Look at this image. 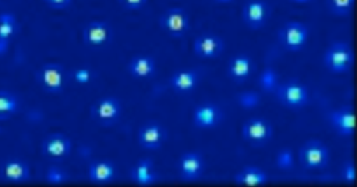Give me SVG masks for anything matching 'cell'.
Masks as SVG:
<instances>
[{
    "mask_svg": "<svg viewBox=\"0 0 357 187\" xmlns=\"http://www.w3.org/2000/svg\"><path fill=\"white\" fill-rule=\"evenodd\" d=\"M225 119V113L219 105L204 102L192 112V124L199 130H211L218 127Z\"/></svg>",
    "mask_w": 357,
    "mask_h": 187,
    "instance_id": "cell-12",
    "label": "cell"
},
{
    "mask_svg": "<svg viewBox=\"0 0 357 187\" xmlns=\"http://www.w3.org/2000/svg\"><path fill=\"white\" fill-rule=\"evenodd\" d=\"M167 138V130L156 120H148L138 128L137 140L141 148L146 151L159 149Z\"/></svg>",
    "mask_w": 357,
    "mask_h": 187,
    "instance_id": "cell-11",
    "label": "cell"
},
{
    "mask_svg": "<svg viewBox=\"0 0 357 187\" xmlns=\"http://www.w3.org/2000/svg\"><path fill=\"white\" fill-rule=\"evenodd\" d=\"M290 1L298 3V4H304V3H308V1H311V0H290Z\"/></svg>",
    "mask_w": 357,
    "mask_h": 187,
    "instance_id": "cell-36",
    "label": "cell"
},
{
    "mask_svg": "<svg viewBox=\"0 0 357 187\" xmlns=\"http://www.w3.org/2000/svg\"><path fill=\"white\" fill-rule=\"evenodd\" d=\"M340 179L344 183H354L356 179V167H354V162L353 160H347L340 167Z\"/></svg>",
    "mask_w": 357,
    "mask_h": 187,
    "instance_id": "cell-32",
    "label": "cell"
},
{
    "mask_svg": "<svg viewBox=\"0 0 357 187\" xmlns=\"http://www.w3.org/2000/svg\"><path fill=\"white\" fill-rule=\"evenodd\" d=\"M130 179L138 186H152L159 181V173L151 159H141L130 169Z\"/></svg>",
    "mask_w": 357,
    "mask_h": 187,
    "instance_id": "cell-20",
    "label": "cell"
},
{
    "mask_svg": "<svg viewBox=\"0 0 357 187\" xmlns=\"http://www.w3.org/2000/svg\"><path fill=\"white\" fill-rule=\"evenodd\" d=\"M273 95L283 106L290 109H301L310 102L308 88L297 80L279 82Z\"/></svg>",
    "mask_w": 357,
    "mask_h": 187,
    "instance_id": "cell-3",
    "label": "cell"
},
{
    "mask_svg": "<svg viewBox=\"0 0 357 187\" xmlns=\"http://www.w3.org/2000/svg\"><path fill=\"white\" fill-rule=\"evenodd\" d=\"M117 3H119L120 7H123L124 10L134 11V10H139V8L145 7L146 3H148V0H117Z\"/></svg>",
    "mask_w": 357,
    "mask_h": 187,
    "instance_id": "cell-33",
    "label": "cell"
},
{
    "mask_svg": "<svg viewBox=\"0 0 357 187\" xmlns=\"http://www.w3.org/2000/svg\"><path fill=\"white\" fill-rule=\"evenodd\" d=\"M20 32V22L13 13L0 14V39L10 40Z\"/></svg>",
    "mask_w": 357,
    "mask_h": 187,
    "instance_id": "cell-25",
    "label": "cell"
},
{
    "mask_svg": "<svg viewBox=\"0 0 357 187\" xmlns=\"http://www.w3.org/2000/svg\"><path fill=\"white\" fill-rule=\"evenodd\" d=\"M0 179L6 183L21 184L31 179V166L20 158H8L0 163Z\"/></svg>",
    "mask_w": 357,
    "mask_h": 187,
    "instance_id": "cell-15",
    "label": "cell"
},
{
    "mask_svg": "<svg viewBox=\"0 0 357 187\" xmlns=\"http://www.w3.org/2000/svg\"><path fill=\"white\" fill-rule=\"evenodd\" d=\"M92 77H93V73H92V70H91L89 67H86V66L77 67V68H74V70L71 71V78H73V81L77 82V84H79V85H85V84L91 82Z\"/></svg>",
    "mask_w": 357,
    "mask_h": 187,
    "instance_id": "cell-30",
    "label": "cell"
},
{
    "mask_svg": "<svg viewBox=\"0 0 357 187\" xmlns=\"http://www.w3.org/2000/svg\"><path fill=\"white\" fill-rule=\"evenodd\" d=\"M298 160L308 170L325 169L329 163V149L321 140H308L298 149Z\"/></svg>",
    "mask_w": 357,
    "mask_h": 187,
    "instance_id": "cell-5",
    "label": "cell"
},
{
    "mask_svg": "<svg viewBox=\"0 0 357 187\" xmlns=\"http://www.w3.org/2000/svg\"><path fill=\"white\" fill-rule=\"evenodd\" d=\"M254 70V61L251 56L245 53H238L233 56L227 63V75L234 82H244Z\"/></svg>",
    "mask_w": 357,
    "mask_h": 187,
    "instance_id": "cell-19",
    "label": "cell"
},
{
    "mask_svg": "<svg viewBox=\"0 0 357 187\" xmlns=\"http://www.w3.org/2000/svg\"><path fill=\"white\" fill-rule=\"evenodd\" d=\"M20 99L14 92L8 89H0V121L15 116L20 112Z\"/></svg>",
    "mask_w": 357,
    "mask_h": 187,
    "instance_id": "cell-24",
    "label": "cell"
},
{
    "mask_svg": "<svg viewBox=\"0 0 357 187\" xmlns=\"http://www.w3.org/2000/svg\"><path fill=\"white\" fill-rule=\"evenodd\" d=\"M328 10L337 17H346L351 13L354 0H326Z\"/></svg>",
    "mask_w": 357,
    "mask_h": 187,
    "instance_id": "cell-28",
    "label": "cell"
},
{
    "mask_svg": "<svg viewBox=\"0 0 357 187\" xmlns=\"http://www.w3.org/2000/svg\"><path fill=\"white\" fill-rule=\"evenodd\" d=\"M45 180L49 184L60 186V184H64L70 180V174L66 169H63L60 166H56V165H52L45 172Z\"/></svg>",
    "mask_w": 357,
    "mask_h": 187,
    "instance_id": "cell-27",
    "label": "cell"
},
{
    "mask_svg": "<svg viewBox=\"0 0 357 187\" xmlns=\"http://www.w3.org/2000/svg\"><path fill=\"white\" fill-rule=\"evenodd\" d=\"M205 170L204 156L197 151H188L180 155L177 160L178 177L184 181L198 180Z\"/></svg>",
    "mask_w": 357,
    "mask_h": 187,
    "instance_id": "cell-13",
    "label": "cell"
},
{
    "mask_svg": "<svg viewBox=\"0 0 357 187\" xmlns=\"http://www.w3.org/2000/svg\"><path fill=\"white\" fill-rule=\"evenodd\" d=\"M113 39V27L105 20H91L82 28V42L92 49H99Z\"/></svg>",
    "mask_w": 357,
    "mask_h": 187,
    "instance_id": "cell-10",
    "label": "cell"
},
{
    "mask_svg": "<svg viewBox=\"0 0 357 187\" xmlns=\"http://www.w3.org/2000/svg\"><path fill=\"white\" fill-rule=\"evenodd\" d=\"M279 84V75L275 68L265 67L258 75V85L264 92L273 94Z\"/></svg>",
    "mask_w": 357,
    "mask_h": 187,
    "instance_id": "cell-26",
    "label": "cell"
},
{
    "mask_svg": "<svg viewBox=\"0 0 357 187\" xmlns=\"http://www.w3.org/2000/svg\"><path fill=\"white\" fill-rule=\"evenodd\" d=\"M213 1H216V3H231L233 0H213Z\"/></svg>",
    "mask_w": 357,
    "mask_h": 187,
    "instance_id": "cell-37",
    "label": "cell"
},
{
    "mask_svg": "<svg viewBox=\"0 0 357 187\" xmlns=\"http://www.w3.org/2000/svg\"><path fill=\"white\" fill-rule=\"evenodd\" d=\"M121 102L116 96H102L91 106L92 119L103 126H113L121 116Z\"/></svg>",
    "mask_w": 357,
    "mask_h": 187,
    "instance_id": "cell-9",
    "label": "cell"
},
{
    "mask_svg": "<svg viewBox=\"0 0 357 187\" xmlns=\"http://www.w3.org/2000/svg\"><path fill=\"white\" fill-rule=\"evenodd\" d=\"M67 80L68 73L64 66L57 61H46L35 70V81L38 87L50 95L61 94Z\"/></svg>",
    "mask_w": 357,
    "mask_h": 187,
    "instance_id": "cell-1",
    "label": "cell"
},
{
    "mask_svg": "<svg viewBox=\"0 0 357 187\" xmlns=\"http://www.w3.org/2000/svg\"><path fill=\"white\" fill-rule=\"evenodd\" d=\"M10 40H4V39H0V57H3L8 49H10Z\"/></svg>",
    "mask_w": 357,
    "mask_h": 187,
    "instance_id": "cell-35",
    "label": "cell"
},
{
    "mask_svg": "<svg viewBox=\"0 0 357 187\" xmlns=\"http://www.w3.org/2000/svg\"><path fill=\"white\" fill-rule=\"evenodd\" d=\"M73 142L64 133H50L40 142V154L52 160L61 162L71 154Z\"/></svg>",
    "mask_w": 357,
    "mask_h": 187,
    "instance_id": "cell-8",
    "label": "cell"
},
{
    "mask_svg": "<svg viewBox=\"0 0 357 187\" xmlns=\"http://www.w3.org/2000/svg\"><path fill=\"white\" fill-rule=\"evenodd\" d=\"M116 167L110 160H95L88 166V177L92 183L106 184L113 181Z\"/></svg>",
    "mask_w": 357,
    "mask_h": 187,
    "instance_id": "cell-23",
    "label": "cell"
},
{
    "mask_svg": "<svg viewBox=\"0 0 357 187\" xmlns=\"http://www.w3.org/2000/svg\"><path fill=\"white\" fill-rule=\"evenodd\" d=\"M234 183L240 184V186H247V187H255V186H264L269 181V176L268 173L258 167V166H244L241 167L233 177Z\"/></svg>",
    "mask_w": 357,
    "mask_h": 187,
    "instance_id": "cell-21",
    "label": "cell"
},
{
    "mask_svg": "<svg viewBox=\"0 0 357 187\" xmlns=\"http://www.w3.org/2000/svg\"><path fill=\"white\" fill-rule=\"evenodd\" d=\"M241 137L251 147H264L273 137V127L269 120L254 116L247 119L241 126Z\"/></svg>",
    "mask_w": 357,
    "mask_h": 187,
    "instance_id": "cell-6",
    "label": "cell"
},
{
    "mask_svg": "<svg viewBox=\"0 0 357 187\" xmlns=\"http://www.w3.org/2000/svg\"><path fill=\"white\" fill-rule=\"evenodd\" d=\"M236 100L244 109H254L261 103V94L257 91H243L236 96Z\"/></svg>",
    "mask_w": 357,
    "mask_h": 187,
    "instance_id": "cell-29",
    "label": "cell"
},
{
    "mask_svg": "<svg viewBox=\"0 0 357 187\" xmlns=\"http://www.w3.org/2000/svg\"><path fill=\"white\" fill-rule=\"evenodd\" d=\"M328 121L331 127L342 137H350L354 133V113L351 107L342 106L328 113Z\"/></svg>",
    "mask_w": 357,
    "mask_h": 187,
    "instance_id": "cell-17",
    "label": "cell"
},
{
    "mask_svg": "<svg viewBox=\"0 0 357 187\" xmlns=\"http://www.w3.org/2000/svg\"><path fill=\"white\" fill-rule=\"evenodd\" d=\"M160 28L172 38H183L191 28L190 15L185 8L180 6H172L163 10L159 17Z\"/></svg>",
    "mask_w": 357,
    "mask_h": 187,
    "instance_id": "cell-4",
    "label": "cell"
},
{
    "mask_svg": "<svg viewBox=\"0 0 357 187\" xmlns=\"http://www.w3.org/2000/svg\"><path fill=\"white\" fill-rule=\"evenodd\" d=\"M271 15V6L265 0H247L241 8L243 22L251 29L262 28Z\"/></svg>",
    "mask_w": 357,
    "mask_h": 187,
    "instance_id": "cell-14",
    "label": "cell"
},
{
    "mask_svg": "<svg viewBox=\"0 0 357 187\" xmlns=\"http://www.w3.org/2000/svg\"><path fill=\"white\" fill-rule=\"evenodd\" d=\"M308 27L301 21H287L278 31V40L283 49L297 52L308 40Z\"/></svg>",
    "mask_w": 357,
    "mask_h": 187,
    "instance_id": "cell-7",
    "label": "cell"
},
{
    "mask_svg": "<svg viewBox=\"0 0 357 187\" xmlns=\"http://www.w3.org/2000/svg\"><path fill=\"white\" fill-rule=\"evenodd\" d=\"M199 78V73L195 68H184L170 75L169 85L177 94H188L197 88Z\"/></svg>",
    "mask_w": 357,
    "mask_h": 187,
    "instance_id": "cell-18",
    "label": "cell"
},
{
    "mask_svg": "<svg viewBox=\"0 0 357 187\" xmlns=\"http://www.w3.org/2000/svg\"><path fill=\"white\" fill-rule=\"evenodd\" d=\"M194 53L201 59L219 57L225 50V40L213 32H202L192 42Z\"/></svg>",
    "mask_w": 357,
    "mask_h": 187,
    "instance_id": "cell-16",
    "label": "cell"
},
{
    "mask_svg": "<svg viewBox=\"0 0 357 187\" xmlns=\"http://www.w3.org/2000/svg\"><path fill=\"white\" fill-rule=\"evenodd\" d=\"M43 3L52 10H66L71 6L73 0H43Z\"/></svg>",
    "mask_w": 357,
    "mask_h": 187,
    "instance_id": "cell-34",
    "label": "cell"
},
{
    "mask_svg": "<svg viewBox=\"0 0 357 187\" xmlns=\"http://www.w3.org/2000/svg\"><path fill=\"white\" fill-rule=\"evenodd\" d=\"M276 165L278 167L287 170L293 167V152L289 148H283L276 154Z\"/></svg>",
    "mask_w": 357,
    "mask_h": 187,
    "instance_id": "cell-31",
    "label": "cell"
},
{
    "mask_svg": "<svg viewBox=\"0 0 357 187\" xmlns=\"http://www.w3.org/2000/svg\"><path fill=\"white\" fill-rule=\"evenodd\" d=\"M322 61L331 73H335V74L346 73L351 68L354 61L353 49L347 42L335 40L326 47Z\"/></svg>",
    "mask_w": 357,
    "mask_h": 187,
    "instance_id": "cell-2",
    "label": "cell"
},
{
    "mask_svg": "<svg viewBox=\"0 0 357 187\" xmlns=\"http://www.w3.org/2000/svg\"><path fill=\"white\" fill-rule=\"evenodd\" d=\"M127 70L135 78H149L156 71V61L151 54H135L130 59Z\"/></svg>",
    "mask_w": 357,
    "mask_h": 187,
    "instance_id": "cell-22",
    "label": "cell"
}]
</instances>
